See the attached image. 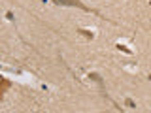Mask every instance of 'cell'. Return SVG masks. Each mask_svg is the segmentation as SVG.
Wrapping results in <instances>:
<instances>
[{"instance_id": "cell-4", "label": "cell", "mask_w": 151, "mask_h": 113, "mask_svg": "<svg viewBox=\"0 0 151 113\" xmlns=\"http://www.w3.org/2000/svg\"><path fill=\"white\" fill-rule=\"evenodd\" d=\"M9 87H12V81H9V79H6V77H2V81H0V92L4 94Z\"/></svg>"}, {"instance_id": "cell-5", "label": "cell", "mask_w": 151, "mask_h": 113, "mask_svg": "<svg viewBox=\"0 0 151 113\" xmlns=\"http://www.w3.org/2000/svg\"><path fill=\"white\" fill-rule=\"evenodd\" d=\"M117 49H119V51H123V53H127V55H132V51H130L127 45H123V44H117Z\"/></svg>"}, {"instance_id": "cell-1", "label": "cell", "mask_w": 151, "mask_h": 113, "mask_svg": "<svg viewBox=\"0 0 151 113\" xmlns=\"http://www.w3.org/2000/svg\"><path fill=\"white\" fill-rule=\"evenodd\" d=\"M53 4H57V6H76V8H79V9H83V11H89V13H94V15H98V17H102L100 15V11L98 9H93V8H89V6H85V4L81 2V0H51Z\"/></svg>"}, {"instance_id": "cell-2", "label": "cell", "mask_w": 151, "mask_h": 113, "mask_svg": "<svg viewBox=\"0 0 151 113\" xmlns=\"http://www.w3.org/2000/svg\"><path fill=\"white\" fill-rule=\"evenodd\" d=\"M87 77H89V79H93V81H96L98 85H100V89H104V79H102V77H100L98 74L91 72V74H87Z\"/></svg>"}, {"instance_id": "cell-3", "label": "cell", "mask_w": 151, "mask_h": 113, "mask_svg": "<svg viewBox=\"0 0 151 113\" xmlns=\"http://www.w3.org/2000/svg\"><path fill=\"white\" fill-rule=\"evenodd\" d=\"M76 32H78V34H81V36H85L87 40H93V38H94V34H93L91 30H87V28H76Z\"/></svg>"}, {"instance_id": "cell-7", "label": "cell", "mask_w": 151, "mask_h": 113, "mask_svg": "<svg viewBox=\"0 0 151 113\" xmlns=\"http://www.w3.org/2000/svg\"><path fill=\"white\" fill-rule=\"evenodd\" d=\"M149 79H151V74H149Z\"/></svg>"}, {"instance_id": "cell-6", "label": "cell", "mask_w": 151, "mask_h": 113, "mask_svg": "<svg viewBox=\"0 0 151 113\" xmlns=\"http://www.w3.org/2000/svg\"><path fill=\"white\" fill-rule=\"evenodd\" d=\"M125 106H127V107H130V109H132V107H136V106H134V102H132V98H125Z\"/></svg>"}]
</instances>
